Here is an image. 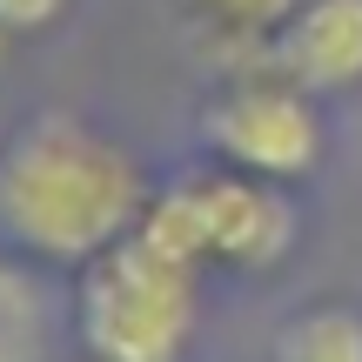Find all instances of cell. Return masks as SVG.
<instances>
[{"label":"cell","instance_id":"cell-7","mask_svg":"<svg viewBox=\"0 0 362 362\" xmlns=\"http://www.w3.org/2000/svg\"><path fill=\"white\" fill-rule=\"evenodd\" d=\"M175 7L188 21V34H202L215 54L235 61V74H248L269 61V40L288 27V13L302 0H175Z\"/></svg>","mask_w":362,"mask_h":362},{"label":"cell","instance_id":"cell-5","mask_svg":"<svg viewBox=\"0 0 362 362\" xmlns=\"http://www.w3.org/2000/svg\"><path fill=\"white\" fill-rule=\"evenodd\" d=\"M262 67L296 81L315 101L362 88V0H302L288 27L269 40Z\"/></svg>","mask_w":362,"mask_h":362},{"label":"cell","instance_id":"cell-6","mask_svg":"<svg viewBox=\"0 0 362 362\" xmlns=\"http://www.w3.org/2000/svg\"><path fill=\"white\" fill-rule=\"evenodd\" d=\"M61 336H74L67 296L47 288V269L0 248V362H54Z\"/></svg>","mask_w":362,"mask_h":362},{"label":"cell","instance_id":"cell-4","mask_svg":"<svg viewBox=\"0 0 362 362\" xmlns=\"http://www.w3.org/2000/svg\"><path fill=\"white\" fill-rule=\"evenodd\" d=\"M202 148H208V161H221L235 175H262V181L296 188L302 175L322 168L329 121H322V101L302 94L296 81L248 67V74H228L202 101Z\"/></svg>","mask_w":362,"mask_h":362},{"label":"cell","instance_id":"cell-10","mask_svg":"<svg viewBox=\"0 0 362 362\" xmlns=\"http://www.w3.org/2000/svg\"><path fill=\"white\" fill-rule=\"evenodd\" d=\"M0 40H7V34H0Z\"/></svg>","mask_w":362,"mask_h":362},{"label":"cell","instance_id":"cell-9","mask_svg":"<svg viewBox=\"0 0 362 362\" xmlns=\"http://www.w3.org/2000/svg\"><path fill=\"white\" fill-rule=\"evenodd\" d=\"M74 13V0H0V34L27 40V34H54Z\"/></svg>","mask_w":362,"mask_h":362},{"label":"cell","instance_id":"cell-2","mask_svg":"<svg viewBox=\"0 0 362 362\" xmlns=\"http://www.w3.org/2000/svg\"><path fill=\"white\" fill-rule=\"evenodd\" d=\"M148 248L188 269H235V275H275L302 242V208L282 181L235 175L221 161L161 181L141 215Z\"/></svg>","mask_w":362,"mask_h":362},{"label":"cell","instance_id":"cell-8","mask_svg":"<svg viewBox=\"0 0 362 362\" xmlns=\"http://www.w3.org/2000/svg\"><path fill=\"white\" fill-rule=\"evenodd\" d=\"M269 362H362V309L349 302H309L269 342Z\"/></svg>","mask_w":362,"mask_h":362},{"label":"cell","instance_id":"cell-1","mask_svg":"<svg viewBox=\"0 0 362 362\" xmlns=\"http://www.w3.org/2000/svg\"><path fill=\"white\" fill-rule=\"evenodd\" d=\"M148 202L134 148L74 107H34L0 134V248L40 269H88L141 228Z\"/></svg>","mask_w":362,"mask_h":362},{"label":"cell","instance_id":"cell-3","mask_svg":"<svg viewBox=\"0 0 362 362\" xmlns=\"http://www.w3.org/2000/svg\"><path fill=\"white\" fill-rule=\"evenodd\" d=\"M74 342L94 362H181L202 322V269L168 262L141 235L74 269Z\"/></svg>","mask_w":362,"mask_h":362}]
</instances>
